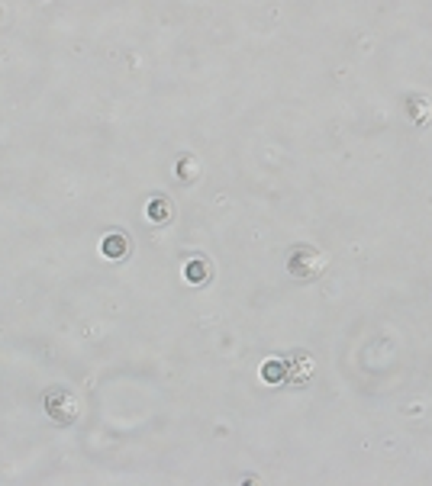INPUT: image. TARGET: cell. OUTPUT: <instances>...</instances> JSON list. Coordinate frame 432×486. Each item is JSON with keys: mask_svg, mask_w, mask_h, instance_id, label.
Instances as JSON below:
<instances>
[{"mask_svg": "<svg viewBox=\"0 0 432 486\" xmlns=\"http://www.w3.org/2000/svg\"><path fill=\"white\" fill-rule=\"evenodd\" d=\"M326 264H329L326 251L313 248V245H297V248H291V255H287V271L297 280H316L326 271Z\"/></svg>", "mask_w": 432, "mask_h": 486, "instance_id": "1", "label": "cell"}, {"mask_svg": "<svg viewBox=\"0 0 432 486\" xmlns=\"http://www.w3.org/2000/svg\"><path fill=\"white\" fill-rule=\"evenodd\" d=\"M45 412L52 416V422L71 425V422H77V416H81V403H77V396L71 393V390L52 387L49 393H45Z\"/></svg>", "mask_w": 432, "mask_h": 486, "instance_id": "2", "label": "cell"}, {"mask_svg": "<svg viewBox=\"0 0 432 486\" xmlns=\"http://www.w3.org/2000/svg\"><path fill=\"white\" fill-rule=\"evenodd\" d=\"M284 374H287V380H293V383L310 380V377H313V358H310L307 351H293L284 361Z\"/></svg>", "mask_w": 432, "mask_h": 486, "instance_id": "3", "label": "cell"}, {"mask_svg": "<svg viewBox=\"0 0 432 486\" xmlns=\"http://www.w3.org/2000/svg\"><path fill=\"white\" fill-rule=\"evenodd\" d=\"M146 216L152 219V223H168V219L175 216V203L168 200V197H152V200H148Z\"/></svg>", "mask_w": 432, "mask_h": 486, "instance_id": "4", "label": "cell"}, {"mask_svg": "<svg viewBox=\"0 0 432 486\" xmlns=\"http://www.w3.org/2000/svg\"><path fill=\"white\" fill-rule=\"evenodd\" d=\"M406 104H410V119L416 126H426L432 119V104H429V97H423V94H413L410 100H406Z\"/></svg>", "mask_w": 432, "mask_h": 486, "instance_id": "5", "label": "cell"}, {"mask_svg": "<svg viewBox=\"0 0 432 486\" xmlns=\"http://www.w3.org/2000/svg\"><path fill=\"white\" fill-rule=\"evenodd\" d=\"M126 251H129V242H126L123 232H110V236L104 238V255L110 258V261H119V258H126Z\"/></svg>", "mask_w": 432, "mask_h": 486, "instance_id": "6", "label": "cell"}, {"mask_svg": "<svg viewBox=\"0 0 432 486\" xmlns=\"http://www.w3.org/2000/svg\"><path fill=\"white\" fill-rule=\"evenodd\" d=\"M184 274H188V280H194V284H203V280L210 277V264L203 261V258H194V261L184 267Z\"/></svg>", "mask_w": 432, "mask_h": 486, "instance_id": "7", "label": "cell"}, {"mask_svg": "<svg viewBox=\"0 0 432 486\" xmlns=\"http://www.w3.org/2000/svg\"><path fill=\"white\" fill-rule=\"evenodd\" d=\"M178 174H181V181H197L200 177V161L194 155H184L181 165H178Z\"/></svg>", "mask_w": 432, "mask_h": 486, "instance_id": "8", "label": "cell"}, {"mask_svg": "<svg viewBox=\"0 0 432 486\" xmlns=\"http://www.w3.org/2000/svg\"><path fill=\"white\" fill-rule=\"evenodd\" d=\"M261 374L271 377V380H281V377H284V364H281V361H271V368H265Z\"/></svg>", "mask_w": 432, "mask_h": 486, "instance_id": "9", "label": "cell"}]
</instances>
